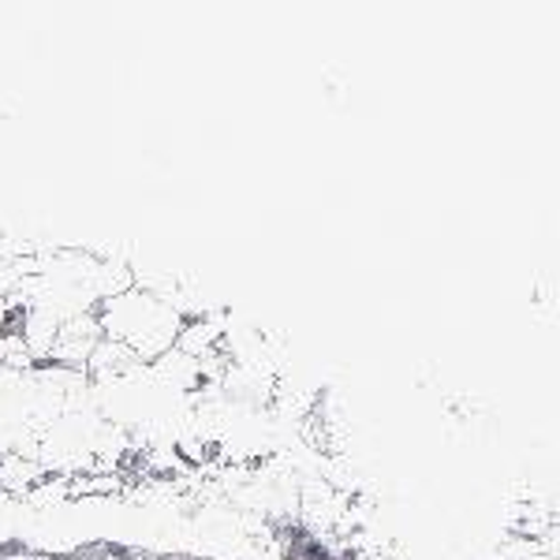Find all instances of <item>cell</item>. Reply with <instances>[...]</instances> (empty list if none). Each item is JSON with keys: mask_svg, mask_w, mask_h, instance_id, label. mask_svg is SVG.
<instances>
[{"mask_svg": "<svg viewBox=\"0 0 560 560\" xmlns=\"http://www.w3.org/2000/svg\"><path fill=\"white\" fill-rule=\"evenodd\" d=\"M94 314L102 325V337L128 348L139 363H153L165 351H173L187 325L184 311L153 288H124V292L108 295Z\"/></svg>", "mask_w": 560, "mask_h": 560, "instance_id": "obj_1", "label": "cell"}]
</instances>
